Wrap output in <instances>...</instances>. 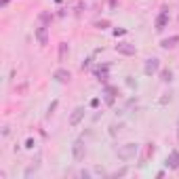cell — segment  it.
Instances as JSON below:
<instances>
[{"mask_svg":"<svg viewBox=\"0 0 179 179\" xmlns=\"http://www.w3.org/2000/svg\"><path fill=\"white\" fill-rule=\"evenodd\" d=\"M137 150H139L137 143H126V145H122V148H118L116 154H118V158L122 160V162H131V160L135 158Z\"/></svg>","mask_w":179,"mask_h":179,"instance_id":"6da1fadb","label":"cell"},{"mask_svg":"<svg viewBox=\"0 0 179 179\" xmlns=\"http://www.w3.org/2000/svg\"><path fill=\"white\" fill-rule=\"evenodd\" d=\"M84 154H87V150H84L82 139L74 141V145H72V158H74L76 162H80V160H84Z\"/></svg>","mask_w":179,"mask_h":179,"instance_id":"7a4b0ae2","label":"cell"},{"mask_svg":"<svg viewBox=\"0 0 179 179\" xmlns=\"http://www.w3.org/2000/svg\"><path fill=\"white\" fill-rule=\"evenodd\" d=\"M158 68H160V61L156 59V57H150V59L145 61V65H143V74L145 76H152V74L158 72Z\"/></svg>","mask_w":179,"mask_h":179,"instance_id":"3957f363","label":"cell"},{"mask_svg":"<svg viewBox=\"0 0 179 179\" xmlns=\"http://www.w3.org/2000/svg\"><path fill=\"white\" fill-rule=\"evenodd\" d=\"M116 51L120 53V55H129V57L137 53V51H135V47H133V44H129V42H118V44H116Z\"/></svg>","mask_w":179,"mask_h":179,"instance_id":"277c9868","label":"cell"},{"mask_svg":"<svg viewBox=\"0 0 179 179\" xmlns=\"http://www.w3.org/2000/svg\"><path fill=\"white\" fill-rule=\"evenodd\" d=\"M82 118H84V108H82V105H78V108L74 110V114L70 116V124H72V126H78Z\"/></svg>","mask_w":179,"mask_h":179,"instance_id":"5b68a950","label":"cell"},{"mask_svg":"<svg viewBox=\"0 0 179 179\" xmlns=\"http://www.w3.org/2000/svg\"><path fill=\"white\" fill-rule=\"evenodd\" d=\"M165 165L169 166V169H179V152H177V150H173L171 156H166Z\"/></svg>","mask_w":179,"mask_h":179,"instance_id":"8992f818","label":"cell"},{"mask_svg":"<svg viewBox=\"0 0 179 179\" xmlns=\"http://www.w3.org/2000/svg\"><path fill=\"white\" fill-rule=\"evenodd\" d=\"M53 78H55L57 82H70V78H72V74H70L68 70L59 68V70H55V74H53Z\"/></svg>","mask_w":179,"mask_h":179,"instance_id":"52a82bcc","label":"cell"},{"mask_svg":"<svg viewBox=\"0 0 179 179\" xmlns=\"http://www.w3.org/2000/svg\"><path fill=\"white\" fill-rule=\"evenodd\" d=\"M166 23H169V15H166V8H162V13L156 17V32H162Z\"/></svg>","mask_w":179,"mask_h":179,"instance_id":"ba28073f","label":"cell"},{"mask_svg":"<svg viewBox=\"0 0 179 179\" xmlns=\"http://www.w3.org/2000/svg\"><path fill=\"white\" fill-rule=\"evenodd\" d=\"M36 38H38V42H40L42 47L48 42V36H47V28L44 25H40V28H36Z\"/></svg>","mask_w":179,"mask_h":179,"instance_id":"9c48e42d","label":"cell"},{"mask_svg":"<svg viewBox=\"0 0 179 179\" xmlns=\"http://www.w3.org/2000/svg\"><path fill=\"white\" fill-rule=\"evenodd\" d=\"M177 42H179V36H171V38H165L160 44H162V48H173Z\"/></svg>","mask_w":179,"mask_h":179,"instance_id":"30bf717a","label":"cell"},{"mask_svg":"<svg viewBox=\"0 0 179 179\" xmlns=\"http://www.w3.org/2000/svg\"><path fill=\"white\" fill-rule=\"evenodd\" d=\"M160 76H162V78H160L162 82H171V80H173V72H171V70H162Z\"/></svg>","mask_w":179,"mask_h":179,"instance_id":"8fae6325","label":"cell"},{"mask_svg":"<svg viewBox=\"0 0 179 179\" xmlns=\"http://www.w3.org/2000/svg\"><path fill=\"white\" fill-rule=\"evenodd\" d=\"M65 53H68V44H65V42H61V44H59V59H65Z\"/></svg>","mask_w":179,"mask_h":179,"instance_id":"7c38bea8","label":"cell"},{"mask_svg":"<svg viewBox=\"0 0 179 179\" xmlns=\"http://www.w3.org/2000/svg\"><path fill=\"white\" fill-rule=\"evenodd\" d=\"M57 105H59V101H53V103L48 105V112H47L48 116H51V114H53V112H55V110H57Z\"/></svg>","mask_w":179,"mask_h":179,"instance_id":"4fadbf2b","label":"cell"},{"mask_svg":"<svg viewBox=\"0 0 179 179\" xmlns=\"http://www.w3.org/2000/svg\"><path fill=\"white\" fill-rule=\"evenodd\" d=\"M126 173H129V169H126V166H124V169H120V171H118L116 175H114V177H122V175H126Z\"/></svg>","mask_w":179,"mask_h":179,"instance_id":"5bb4252c","label":"cell"},{"mask_svg":"<svg viewBox=\"0 0 179 179\" xmlns=\"http://www.w3.org/2000/svg\"><path fill=\"white\" fill-rule=\"evenodd\" d=\"M124 32H126V30H118V28H116V30H114V34H116V36H122V34H124Z\"/></svg>","mask_w":179,"mask_h":179,"instance_id":"9a60e30c","label":"cell"}]
</instances>
